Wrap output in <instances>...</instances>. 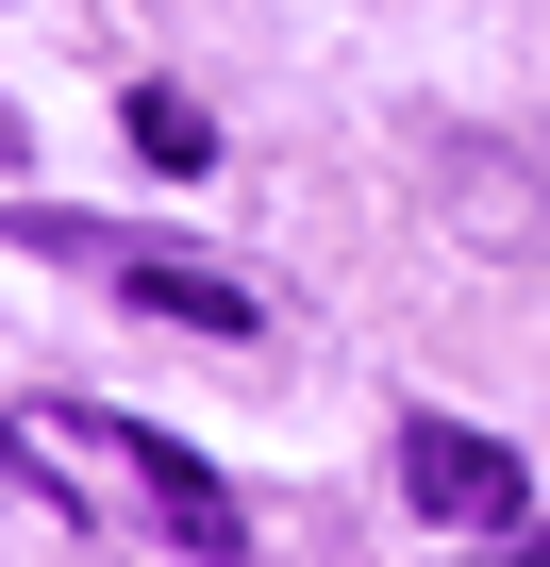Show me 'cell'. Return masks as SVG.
Wrapping results in <instances>:
<instances>
[{
	"label": "cell",
	"instance_id": "277c9868",
	"mask_svg": "<svg viewBox=\"0 0 550 567\" xmlns=\"http://www.w3.org/2000/svg\"><path fill=\"white\" fill-rule=\"evenodd\" d=\"M134 151H151V167H217V117L167 101V84H134Z\"/></svg>",
	"mask_w": 550,
	"mask_h": 567
},
{
	"label": "cell",
	"instance_id": "8992f818",
	"mask_svg": "<svg viewBox=\"0 0 550 567\" xmlns=\"http://www.w3.org/2000/svg\"><path fill=\"white\" fill-rule=\"evenodd\" d=\"M0 151H18V117H0Z\"/></svg>",
	"mask_w": 550,
	"mask_h": 567
},
{
	"label": "cell",
	"instance_id": "5b68a950",
	"mask_svg": "<svg viewBox=\"0 0 550 567\" xmlns=\"http://www.w3.org/2000/svg\"><path fill=\"white\" fill-rule=\"evenodd\" d=\"M467 567H550V517H517L500 550H467Z\"/></svg>",
	"mask_w": 550,
	"mask_h": 567
},
{
	"label": "cell",
	"instance_id": "7a4b0ae2",
	"mask_svg": "<svg viewBox=\"0 0 550 567\" xmlns=\"http://www.w3.org/2000/svg\"><path fill=\"white\" fill-rule=\"evenodd\" d=\"M51 250H101L117 267V301L134 318H167V334H250V284H217V267H184V250H134V234H68V217H34Z\"/></svg>",
	"mask_w": 550,
	"mask_h": 567
},
{
	"label": "cell",
	"instance_id": "3957f363",
	"mask_svg": "<svg viewBox=\"0 0 550 567\" xmlns=\"http://www.w3.org/2000/svg\"><path fill=\"white\" fill-rule=\"evenodd\" d=\"M450 217H467L484 250H550V151L467 134V151H450Z\"/></svg>",
	"mask_w": 550,
	"mask_h": 567
},
{
	"label": "cell",
	"instance_id": "6da1fadb",
	"mask_svg": "<svg viewBox=\"0 0 550 567\" xmlns=\"http://www.w3.org/2000/svg\"><path fill=\"white\" fill-rule=\"evenodd\" d=\"M401 501H417L434 534H517V517H533V467H517L500 434H467V417H401Z\"/></svg>",
	"mask_w": 550,
	"mask_h": 567
}]
</instances>
